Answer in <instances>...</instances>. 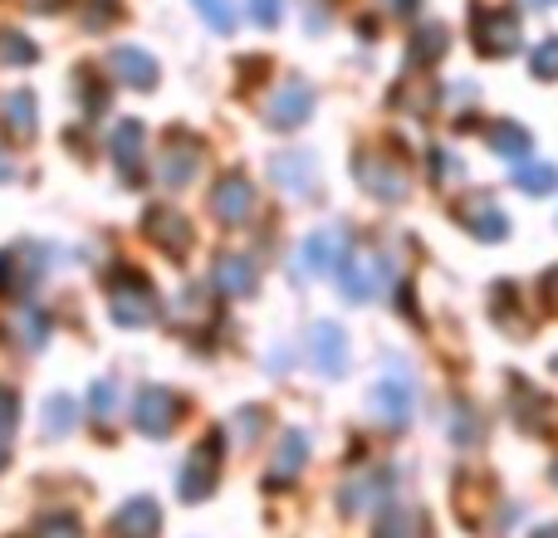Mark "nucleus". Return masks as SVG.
Wrapping results in <instances>:
<instances>
[{
	"mask_svg": "<svg viewBox=\"0 0 558 538\" xmlns=\"http://www.w3.org/2000/svg\"><path fill=\"white\" fill-rule=\"evenodd\" d=\"M104 294H108V314H113V323H123V328L157 323V294L143 274H133V269H118L113 279H104Z\"/></svg>",
	"mask_w": 558,
	"mask_h": 538,
	"instance_id": "obj_1",
	"label": "nucleus"
},
{
	"mask_svg": "<svg viewBox=\"0 0 558 538\" xmlns=\"http://www.w3.org/2000/svg\"><path fill=\"white\" fill-rule=\"evenodd\" d=\"M221 461H226V431H211L206 441H196V451L186 455L182 480H177V494L186 504H202L216 494V480H221Z\"/></svg>",
	"mask_w": 558,
	"mask_h": 538,
	"instance_id": "obj_2",
	"label": "nucleus"
},
{
	"mask_svg": "<svg viewBox=\"0 0 558 538\" xmlns=\"http://www.w3.org/2000/svg\"><path fill=\"white\" fill-rule=\"evenodd\" d=\"M471 39H475V49H481V54H490V59L514 54V49L524 45L520 15H514V10H505V5H475Z\"/></svg>",
	"mask_w": 558,
	"mask_h": 538,
	"instance_id": "obj_3",
	"label": "nucleus"
},
{
	"mask_svg": "<svg viewBox=\"0 0 558 538\" xmlns=\"http://www.w3.org/2000/svg\"><path fill=\"white\" fill-rule=\"evenodd\" d=\"M39 279H45V250H39V245L20 241V245H5V250H0V294L5 298L29 294Z\"/></svg>",
	"mask_w": 558,
	"mask_h": 538,
	"instance_id": "obj_4",
	"label": "nucleus"
},
{
	"mask_svg": "<svg viewBox=\"0 0 558 538\" xmlns=\"http://www.w3.org/2000/svg\"><path fill=\"white\" fill-rule=\"evenodd\" d=\"M143 231H147V241H157V250L172 255V260H182V255L192 250V241H196L192 221H186L177 206H167V201L147 206V211H143Z\"/></svg>",
	"mask_w": 558,
	"mask_h": 538,
	"instance_id": "obj_5",
	"label": "nucleus"
},
{
	"mask_svg": "<svg viewBox=\"0 0 558 538\" xmlns=\"http://www.w3.org/2000/svg\"><path fill=\"white\" fill-rule=\"evenodd\" d=\"M397 485V470L392 465H377V470H357L343 480L338 490V510L343 514H367V510H383V500L392 494Z\"/></svg>",
	"mask_w": 558,
	"mask_h": 538,
	"instance_id": "obj_6",
	"label": "nucleus"
},
{
	"mask_svg": "<svg viewBox=\"0 0 558 538\" xmlns=\"http://www.w3.org/2000/svg\"><path fill=\"white\" fill-rule=\"evenodd\" d=\"M133 421L143 436L162 441V436H172V426L182 421V396L167 392V387H143L133 402Z\"/></svg>",
	"mask_w": 558,
	"mask_h": 538,
	"instance_id": "obj_7",
	"label": "nucleus"
},
{
	"mask_svg": "<svg viewBox=\"0 0 558 538\" xmlns=\"http://www.w3.org/2000/svg\"><path fill=\"white\" fill-rule=\"evenodd\" d=\"M333 274H338V289H343V298H353V304H367L377 289H387V260H383V255L348 250V260L338 265Z\"/></svg>",
	"mask_w": 558,
	"mask_h": 538,
	"instance_id": "obj_8",
	"label": "nucleus"
},
{
	"mask_svg": "<svg viewBox=\"0 0 558 538\" xmlns=\"http://www.w3.org/2000/svg\"><path fill=\"white\" fill-rule=\"evenodd\" d=\"M353 176H357V186H363L367 196H377V201H387V206L407 201V172L397 162H387V157L357 152L353 157Z\"/></svg>",
	"mask_w": 558,
	"mask_h": 538,
	"instance_id": "obj_9",
	"label": "nucleus"
},
{
	"mask_svg": "<svg viewBox=\"0 0 558 538\" xmlns=\"http://www.w3.org/2000/svg\"><path fill=\"white\" fill-rule=\"evenodd\" d=\"M202 157H206V147L196 143L192 133H182V127H172L167 133V147H162V167H157V176H162L172 192H182L186 182H192L196 172H202Z\"/></svg>",
	"mask_w": 558,
	"mask_h": 538,
	"instance_id": "obj_10",
	"label": "nucleus"
},
{
	"mask_svg": "<svg viewBox=\"0 0 558 538\" xmlns=\"http://www.w3.org/2000/svg\"><path fill=\"white\" fill-rule=\"evenodd\" d=\"M211 216L221 225H245L255 216V182L245 172H226L211 186Z\"/></svg>",
	"mask_w": 558,
	"mask_h": 538,
	"instance_id": "obj_11",
	"label": "nucleus"
},
{
	"mask_svg": "<svg viewBox=\"0 0 558 538\" xmlns=\"http://www.w3.org/2000/svg\"><path fill=\"white\" fill-rule=\"evenodd\" d=\"M348 231H314L294 255V274H328L348 260Z\"/></svg>",
	"mask_w": 558,
	"mask_h": 538,
	"instance_id": "obj_12",
	"label": "nucleus"
},
{
	"mask_svg": "<svg viewBox=\"0 0 558 538\" xmlns=\"http://www.w3.org/2000/svg\"><path fill=\"white\" fill-rule=\"evenodd\" d=\"M308 113H314V88H308L304 78H289L270 98V108H265V123H270L275 133H294V127L308 123Z\"/></svg>",
	"mask_w": 558,
	"mask_h": 538,
	"instance_id": "obj_13",
	"label": "nucleus"
},
{
	"mask_svg": "<svg viewBox=\"0 0 558 538\" xmlns=\"http://www.w3.org/2000/svg\"><path fill=\"white\" fill-rule=\"evenodd\" d=\"M456 221L485 245H495V241L510 235V221H505V211L490 201V196H465V201H456Z\"/></svg>",
	"mask_w": 558,
	"mask_h": 538,
	"instance_id": "obj_14",
	"label": "nucleus"
},
{
	"mask_svg": "<svg viewBox=\"0 0 558 538\" xmlns=\"http://www.w3.org/2000/svg\"><path fill=\"white\" fill-rule=\"evenodd\" d=\"M108 152L118 162V176L123 182H137L143 176V152H147V127L137 118H123V123L108 133Z\"/></svg>",
	"mask_w": 558,
	"mask_h": 538,
	"instance_id": "obj_15",
	"label": "nucleus"
},
{
	"mask_svg": "<svg viewBox=\"0 0 558 538\" xmlns=\"http://www.w3.org/2000/svg\"><path fill=\"white\" fill-rule=\"evenodd\" d=\"M104 69L128 88H157V59L137 45H113L104 59Z\"/></svg>",
	"mask_w": 558,
	"mask_h": 538,
	"instance_id": "obj_16",
	"label": "nucleus"
},
{
	"mask_svg": "<svg viewBox=\"0 0 558 538\" xmlns=\"http://www.w3.org/2000/svg\"><path fill=\"white\" fill-rule=\"evenodd\" d=\"M373 416L383 426H392V431H402L412 421V382L407 377H383L373 392Z\"/></svg>",
	"mask_w": 558,
	"mask_h": 538,
	"instance_id": "obj_17",
	"label": "nucleus"
},
{
	"mask_svg": "<svg viewBox=\"0 0 558 538\" xmlns=\"http://www.w3.org/2000/svg\"><path fill=\"white\" fill-rule=\"evenodd\" d=\"M308 347H314V367L324 377H343V367H348V333L338 323H314L308 328Z\"/></svg>",
	"mask_w": 558,
	"mask_h": 538,
	"instance_id": "obj_18",
	"label": "nucleus"
},
{
	"mask_svg": "<svg viewBox=\"0 0 558 538\" xmlns=\"http://www.w3.org/2000/svg\"><path fill=\"white\" fill-rule=\"evenodd\" d=\"M157 529H162V510H157V500H128L123 510L108 519L104 538H157Z\"/></svg>",
	"mask_w": 558,
	"mask_h": 538,
	"instance_id": "obj_19",
	"label": "nucleus"
},
{
	"mask_svg": "<svg viewBox=\"0 0 558 538\" xmlns=\"http://www.w3.org/2000/svg\"><path fill=\"white\" fill-rule=\"evenodd\" d=\"M270 176L284 186L289 196H314L318 192V167H314V157H304V152H279L270 162Z\"/></svg>",
	"mask_w": 558,
	"mask_h": 538,
	"instance_id": "obj_20",
	"label": "nucleus"
},
{
	"mask_svg": "<svg viewBox=\"0 0 558 538\" xmlns=\"http://www.w3.org/2000/svg\"><path fill=\"white\" fill-rule=\"evenodd\" d=\"M304 461H308V431H284L279 436V451H275V465H270V485L275 490H284V485H294L299 480V470H304Z\"/></svg>",
	"mask_w": 558,
	"mask_h": 538,
	"instance_id": "obj_21",
	"label": "nucleus"
},
{
	"mask_svg": "<svg viewBox=\"0 0 558 538\" xmlns=\"http://www.w3.org/2000/svg\"><path fill=\"white\" fill-rule=\"evenodd\" d=\"M216 289L226 298H251L255 294V260L251 255H221L216 260Z\"/></svg>",
	"mask_w": 558,
	"mask_h": 538,
	"instance_id": "obj_22",
	"label": "nucleus"
},
{
	"mask_svg": "<svg viewBox=\"0 0 558 538\" xmlns=\"http://www.w3.org/2000/svg\"><path fill=\"white\" fill-rule=\"evenodd\" d=\"M373 538H426V519L416 510H402V504H387L377 510Z\"/></svg>",
	"mask_w": 558,
	"mask_h": 538,
	"instance_id": "obj_23",
	"label": "nucleus"
},
{
	"mask_svg": "<svg viewBox=\"0 0 558 538\" xmlns=\"http://www.w3.org/2000/svg\"><path fill=\"white\" fill-rule=\"evenodd\" d=\"M74 426H78V402L69 392H54L45 402V436H49V441H64Z\"/></svg>",
	"mask_w": 558,
	"mask_h": 538,
	"instance_id": "obj_24",
	"label": "nucleus"
},
{
	"mask_svg": "<svg viewBox=\"0 0 558 538\" xmlns=\"http://www.w3.org/2000/svg\"><path fill=\"white\" fill-rule=\"evenodd\" d=\"M514 186L520 192H530V196H549L554 186H558V167L554 162H514Z\"/></svg>",
	"mask_w": 558,
	"mask_h": 538,
	"instance_id": "obj_25",
	"label": "nucleus"
},
{
	"mask_svg": "<svg viewBox=\"0 0 558 538\" xmlns=\"http://www.w3.org/2000/svg\"><path fill=\"white\" fill-rule=\"evenodd\" d=\"M0 113H5V127H10L15 137H29V133H35L39 108H35V94H29V88H15V94L5 98V108H0Z\"/></svg>",
	"mask_w": 558,
	"mask_h": 538,
	"instance_id": "obj_26",
	"label": "nucleus"
},
{
	"mask_svg": "<svg viewBox=\"0 0 558 538\" xmlns=\"http://www.w3.org/2000/svg\"><path fill=\"white\" fill-rule=\"evenodd\" d=\"M25 538H84V524H78V514H69V510H49L29 524Z\"/></svg>",
	"mask_w": 558,
	"mask_h": 538,
	"instance_id": "obj_27",
	"label": "nucleus"
},
{
	"mask_svg": "<svg viewBox=\"0 0 558 538\" xmlns=\"http://www.w3.org/2000/svg\"><path fill=\"white\" fill-rule=\"evenodd\" d=\"M446 25H422L412 35V49H407V59H412V64H436V59L446 54Z\"/></svg>",
	"mask_w": 558,
	"mask_h": 538,
	"instance_id": "obj_28",
	"label": "nucleus"
},
{
	"mask_svg": "<svg viewBox=\"0 0 558 538\" xmlns=\"http://www.w3.org/2000/svg\"><path fill=\"white\" fill-rule=\"evenodd\" d=\"M490 147L500 157H510V162H524V157H530V133H524L520 123H495L490 127Z\"/></svg>",
	"mask_w": 558,
	"mask_h": 538,
	"instance_id": "obj_29",
	"label": "nucleus"
},
{
	"mask_svg": "<svg viewBox=\"0 0 558 538\" xmlns=\"http://www.w3.org/2000/svg\"><path fill=\"white\" fill-rule=\"evenodd\" d=\"M196 5V15L206 20V25L216 29V35H235V10H231V0H192Z\"/></svg>",
	"mask_w": 558,
	"mask_h": 538,
	"instance_id": "obj_30",
	"label": "nucleus"
},
{
	"mask_svg": "<svg viewBox=\"0 0 558 538\" xmlns=\"http://www.w3.org/2000/svg\"><path fill=\"white\" fill-rule=\"evenodd\" d=\"M0 59H5V64H35L39 49L29 45L20 29H0Z\"/></svg>",
	"mask_w": 558,
	"mask_h": 538,
	"instance_id": "obj_31",
	"label": "nucleus"
},
{
	"mask_svg": "<svg viewBox=\"0 0 558 538\" xmlns=\"http://www.w3.org/2000/svg\"><path fill=\"white\" fill-rule=\"evenodd\" d=\"M451 441L456 445H475L481 441V416L471 406H451Z\"/></svg>",
	"mask_w": 558,
	"mask_h": 538,
	"instance_id": "obj_32",
	"label": "nucleus"
},
{
	"mask_svg": "<svg viewBox=\"0 0 558 538\" xmlns=\"http://www.w3.org/2000/svg\"><path fill=\"white\" fill-rule=\"evenodd\" d=\"M530 74L534 78H558V35L544 39V45H534L530 54Z\"/></svg>",
	"mask_w": 558,
	"mask_h": 538,
	"instance_id": "obj_33",
	"label": "nucleus"
},
{
	"mask_svg": "<svg viewBox=\"0 0 558 538\" xmlns=\"http://www.w3.org/2000/svg\"><path fill=\"white\" fill-rule=\"evenodd\" d=\"M94 416L98 421H113V412H118V387L113 382H94Z\"/></svg>",
	"mask_w": 558,
	"mask_h": 538,
	"instance_id": "obj_34",
	"label": "nucleus"
},
{
	"mask_svg": "<svg viewBox=\"0 0 558 538\" xmlns=\"http://www.w3.org/2000/svg\"><path fill=\"white\" fill-rule=\"evenodd\" d=\"M20 333H25V343H29V347H45V338H49L45 314H39V308H29V314H20Z\"/></svg>",
	"mask_w": 558,
	"mask_h": 538,
	"instance_id": "obj_35",
	"label": "nucleus"
},
{
	"mask_svg": "<svg viewBox=\"0 0 558 538\" xmlns=\"http://www.w3.org/2000/svg\"><path fill=\"white\" fill-rule=\"evenodd\" d=\"M78 98H84L88 113H98V108L108 103V94H98V88H94V74H88V69H78Z\"/></svg>",
	"mask_w": 558,
	"mask_h": 538,
	"instance_id": "obj_36",
	"label": "nucleus"
},
{
	"mask_svg": "<svg viewBox=\"0 0 558 538\" xmlns=\"http://www.w3.org/2000/svg\"><path fill=\"white\" fill-rule=\"evenodd\" d=\"M15 421H20V396L10 387H0V431H15Z\"/></svg>",
	"mask_w": 558,
	"mask_h": 538,
	"instance_id": "obj_37",
	"label": "nucleus"
},
{
	"mask_svg": "<svg viewBox=\"0 0 558 538\" xmlns=\"http://www.w3.org/2000/svg\"><path fill=\"white\" fill-rule=\"evenodd\" d=\"M260 421H265V412H255V406H245V412L235 416V431H241V441H245V445L255 441V426H260Z\"/></svg>",
	"mask_w": 558,
	"mask_h": 538,
	"instance_id": "obj_38",
	"label": "nucleus"
},
{
	"mask_svg": "<svg viewBox=\"0 0 558 538\" xmlns=\"http://www.w3.org/2000/svg\"><path fill=\"white\" fill-rule=\"evenodd\" d=\"M251 20L255 25H279V0H251Z\"/></svg>",
	"mask_w": 558,
	"mask_h": 538,
	"instance_id": "obj_39",
	"label": "nucleus"
},
{
	"mask_svg": "<svg viewBox=\"0 0 558 538\" xmlns=\"http://www.w3.org/2000/svg\"><path fill=\"white\" fill-rule=\"evenodd\" d=\"M432 176H436V182H446V176H456V157H451V152H441V147H436V152H432Z\"/></svg>",
	"mask_w": 558,
	"mask_h": 538,
	"instance_id": "obj_40",
	"label": "nucleus"
},
{
	"mask_svg": "<svg viewBox=\"0 0 558 538\" xmlns=\"http://www.w3.org/2000/svg\"><path fill=\"white\" fill-rule=\"evenodd\" d=\"M94 5H98V10H94V15H88V29H98V25H104V20H113V15H118V10H113L118 0H94Z\"/></svg>",
	"mask_w": 558,
	"mask_h": 538,
	"instance_id": "obj_41",
	"label": "nucleus"
},
{
	"mask_svg": "<svg viewBox=\"0 0 558 538\" xmlns=\"http://www.w3.org/2000/svg\"><path fill=\"white\" fill-rule=\"evenodd\" d=\"M20 5L39 10V15H54V10H64V5H69V0H20Z\"/></svg>",
	"mask_w": 558,
	"mask_h": 538,
	"instance_id": "obj_42",
	"label": "nucleus"
},
{
	"mask_svg": "<svg viewBox=\"0 0 558 538\" xmlns=\"http://www.w3.org/2000/svg\"><path fill=\"white\" fill-rule=\"evenodd\" d=\"M387 5H392V15H416V5H422V0H387Z\"/></svg>",
	"mask_w": 558,
	"mask_h": 538,
	"instance_id": "obj_43",
	"label": "nucleus"
},
{
	"mask_svg": "<svg viewBox=\"0 0 558 538\" xmlns=\"http://www.w3.org/2000/svg\"><path fill=\"white\" fill-rule=\"evenodd\" d=\"M10 436H15V431H0V470L10 465Z\"/></svg>",
	"mask_w": 558,
	"mask_h": 538,
	"instance_id": "obj_44",
	"label": "nucleus"
},
{
	"mask_svg": "<svg viewBox=\"0 0 558 538\" xmlns=\"http://www.w3.org/2000/svg\"><path fill=\"white\" fill-rule=\"evenodd\" d=\"M534 538H558V524H544V529L534 534Z\"/></svg>",
	"mask_w": 558,
	"mask_h": 538,
	"instance_id": "obj_45",
	"label": "nucleus"
},
{
	"mask_svg": "<svg viewBox=\"0 0 558 538\" xmlns=\"http://www.w3.org/2000/svg\"><path fill=\"white\" fill-rule=\"evenodd\" d=\"M5 176H10V167H5V152H0V182H5Z\"/></svg>",
	"mask_w": 558,
	"mask_h": 538,
	"instance_id": "obj_46",
	"label": "nucleus"
},
{
	"mask_svg": "<svg viewBox=\"0 0 558 538\" xmlns=\"http://www.w3.org/2000/svg\"><path fill=\"white\" fill-rule=\"evenodd\" d=\"M530 5H549V0H530Z\"/></svg>",
	"mask_w": 558,
	"mask_h": 538,
	"instance_id": "obj_47",
	"label": "nucleus"
},
{
	"mask_svg": "<svg viewBox=\"0 0 558 538\" xmlns=\"http://www.w3.org/2000/svg\"><path fill=\"white\" fill-rule=\"evenodd\" d=\"M554 485H558V461H554Z\"/></svg>",
	"mask_w": 558,
	"mask_h": 538,
	"instance_id": "obj_48",
	"label": "nucleus"
}]
</instances>
